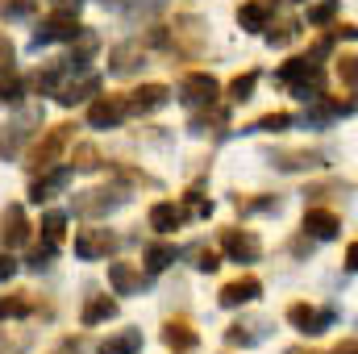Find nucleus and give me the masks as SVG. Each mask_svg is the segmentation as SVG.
Listing matches in <instances>:
<instances>
[{
	"label": "nucleus",
	"mask_w": 358,
	"mask_h": 354,
	"mask_svg": "<svg viewBox=\"0 0 358 354\" xmlns=\"http://www.w3.org/2000/svg\"><path fill=\"white\" fill-rule=\"evenodd\" d=\"M275 80L287 84L300 100H313V96L325 92V71H321V63H317L313 55H296V59H287V63L275 71Z\"/></svg>",
	"instance_id": "nucleus-1"
},
{
	"label": "nucleus",
	"mask_w": 358,
	"mask_h": 354,
	"mask_svg": "<svg viewBox=\"0 0 358 354\" xmlns=\"http://www.w3.org/2000/svg\"><path fill=\"white\" fill-rule=\"evenodd\" d=\"M71 121H59V125H50L42 138H34V146H29V155H25V167L38 176V171H46V167H55L59 159H63V150L71 146Z\"/></svg>",
	"instance_id": "nucleus-2"
},
{
	"label": "nucleus",
	"mask_w": 358,
	"mask_h": 354,
	"mask_svg": "<svg viewBox=\"0 0 358 354\" xmlns=\"http://www.w3.org/2000/svg\"><path fill=\"white\" fill-rule=\"evenodd\" d=\"M80 34H84V25H80V17H76V13H67V8H50V13L38 21V29H34V46L76 42Z\"/></svg>",
	"instance_id": "nucleus-3"
},
{
	"label": "nucleus",
	"mask_w": 358,
	"mask_h": 354,
	"mask_svg": "<svg viewBox=\"0 0 358 354\" xmlns=\"http://www.w3.org/2000/svg\"><path fill=\"white\" fill-rule=\"evenodd\" d=\"M179 100H183L187 108H208V104H217V100H221L217 76H213V71H187V76L179 80Z\"/></svg>",
	"instance_id": "nucleus-4"
},
{
	"label": "nucleus",
	"mask_w": 358,
	"mask_h": 354,
	"mask_svg": "<svg viewBox=\"0 0 358 354\" xmlns=\"http://www.w3.org/2000/svg\"><path fill=\"white\" fill-rule=\"evenodd\" d=\"M34 125H42V108H29V113H21V117H13L4 129H0V155L4 159H13V155H21V146L34 138Z\"/></svg>",
	"instance_id": "nucleus-5"
},
{
	"label": "nucleus",
	"mask_w": 358,
	"mask_h": 354,
	"mask_svg": "<svg viewBox=\"0 0 358 354\" xmlns=\"http://www.w3.org/2000/svg\"><path fill=\"white\" fill-rule=\"evenodd\" d=\"M221 255H229L234 263H259L263 259V242L250 229H221Z\"/></svg>",
	"instance_id": "nucleus-6"
},
{
	"label": "nucleus",
	"mask_w": 358,
	"mask_h": 354,
	"mask_svg": "<svg viewBox=\"0 0 358 354\" xmlns=\"http://www.w3.org/2000/svg\"><path fill=\"white\" fill-rule=\"evenodd\" d=\"M263 296V279L259 275H238V279H229L221 292H217V304L221 309H246V304H255Z\"/></svg>",
	"instance_id": "nucleus-7"
},
{
	"label": "nucleus",
	"mask_w": 358,
	"mask_h": 354,
	"mask_svg": "<svg viewBox=\"0 0 358 354\" xmlns=\"http://www.w3.org/2000/svg\"><path fill=\"white\" fill-rule=\"evenodd\" d=\"M125 196L121 192H108V187H88V192H76V200H71V208H76V217H108L117 204H121Z\"/></svg>",
	"instance_id": "nucleus-8"
},
{
	"label": "nucleus",
	"mask_w": 358,
	"mask_h": 354,
	"mask_svg": "<svg viewBox=\"0 0 358 354\" xmlns=\"http://www.w3.org/2000/svg\"><path fill=\"white\" fill-rule=\"evenodd\" d=\"M71 246H76V259L96 263V259H108L117 250V234H108V229H76Z\"/></svg>",
	"instance_id": "nucleus-9"
},
{
	"label": "nucleus",
	"mask_w": 358,
	"mask_h": 354,
	"mask_svg": "<svg viewBox=\"0 0 358 354\" xmlns=\"http://www.w3.org/2000/svg\"><path fill=\"white\" fill-rule=\"evenodd\" d=\"M287 321L300 334H325L338 321V313L334 309H317V304H287Z\"/></svg>",
	"instance_id": "nucleus-10"
},
{
	"label": "nucleus",
	"mask_w": 358,
	"mask_h": 354,
	"mask_svg": "<svg viewBox=\"0 0 358 354\" xmlns=\"http://www.w3.org/2000/svg\"><path fill=\"white\" fill-rule=\"evenodd\" d=\"M29 234H34V225H29L25 208H21V204H8V208L0 213V242H4V250L25 246V242H29Z\"/></svg>",
	"instance_id": "nucleus-11"
},
{
	"label": "nucleus",
	"mask_w": 358,
	"mask_h": 354,
	"mask_svg": "<svg viewBox=\"0 0 358 354\" xmlns=\"http://www.w3.org/2000/svg\"><path fill=\"white\" fill-rule=\"evenodd\" d=\"M125 121V96L108 92V96H96L88 108V125L92 129H117Z\"/></svg>",
	"instance_id": "nucleus-12"
},
{
	"label": "nucleus",
	"mask_w": 358,
	"mask_h": 354,
	"mask_svg": "<svg viewBox=\"0 0 358 354\" xmlns=\"http://www.w3.org/2000/svg\"><path fill=\"white\" fill-rule=\"evenodd\" d=\"M304 234L317 238V242H334L342 234V217L334 208H321V204H308L304 208Z\"/></svg>",
	"instance_id": "nucleus-13"
},
{
	"label": "nucleus",
	"mask_w": 358,
	"mask_h": 354,
	"mask_svg": "<svg viewBox=\"0 0 358 354\" xmlns=\"http://www.w3.org/2000/svg\"><path fill=\"white\" fill-rule=\"evenodd\" d=\"M67 183H71V167H46V171H38V179L29 183V200L34 204H46V200H55L59 192H67Z\"/></svg>",
	"instance_id": "nucleus-14"
},
{
	"label": "nucleus",
	"mask_w": 358,
	"mask_h": 354,
	"mask_svg": "<svg viewBox=\"0 0 358 354\" xmlns=\"http://www.w3.org/2000/svg\"><path fill=\"white\" fill-rule=\"evenodd\" d=\"M167 100H171V88H167V84H142V88L125 92V113H138V117H146V113L163 108Z\"/></svg>",
	"instance_id": "nucleus-15"
},
{
	"label": "nucleus",
	"mask_w": 358,
	"mask_h": 354,
	"mask_svg": "<svg viewBox=\"0 0 358 354\" xmlns=\"http://www.w3.org/2000/svg\"><path fill=\"white\" fill-rule=\"evenodd\" d=\"M108 283H113L117 296H138L146 288V275H142V267H134V263H108Z\"/></svg>",
	"instance_id": "nucleus-16"
},
{
	"label": "nucleus",
	"mask_w": 358,
	"mask_h": 354,
	"mask_svg": "<svg viewBox=\"0 0 358 354\" xmlns=\"http://www.w3.org/2000/svg\"><path fill=\"white\" fill-rule=\"evenodd\" d=\"M163 342H167V351H171V354H187V351H196L200 334L192 330V321H187V317H171V321L163 325Z\"/></svg>",
	"instance_id": "nucleus-17"
},
{
	"label": "nucleus",
	"mask_w": 358,
	"mask_h": 354,
	"mask_svg": "<svg viewBox=\"0 0 358 354\" xmlns=\"http://www.w3.org/2000/svg\"><path fill=\"white\" fill-rule=\"evenodd\" d=\"M263 338H267V321H263V317H246V321H234V325L225 330V342H229V346H242V351H246V346H259Z\"/></svg>",
	"instance_id": "nucleus-18"
},
{
	"label": "nucleus",
	"mask_w": 358,
	"mask_h": 354,
	"mask_svg": "<svg viewBox=\"0 0 358 354\" xmlns=\"http://www.w3.org/2000/svg\"><path fill=\"white\" fill-rule=\"evenodd\" d=\"M275 8H279L275 0H246V4H238V25L246 34H259L271 17H275Z\"/></svg>",
	"instance_id": "nucleus-19"
},
{
	"label": "nucleus",
	"mask_w": 358,
	"mask_h": 354,
	"mask_svg": "<svg viewBox=\"0 0 358 354\" xmlns=\"http://www.w3.org/2000/svg\"><path fill=\"white\" fill-rule=\"evenodd\" d=\"M146 221H150V229H155V234H171V229L183 225V208H179L176 200H159V204H150Z\"/></svg>",
	"instance_id": "nucleus-20"
},
{
	"label": "nucleus",
	"mask_w": 358,
	"mask_h": 354,
	"mask_svg": "<svg viewBox=\"0 0 358 354\" xmlns=\"http://www.w3.org/2000/svg\"><path fill=\"white\" fill-rule=\"evenodd\" d=\"M138 63H142V42H121V46L108 50V71L113 76H129V71H138Z\"/></svg>",
	"instance_id": "nucleus-21"
},
{
	"label": "nucleus",
	"mask_w": 358,
	"mask_h": 354,
	"mask_svg": "<svg viewBox=\"0 0 358 354\" xmlns=\"http://www.w3.org/2000/svg\"><path fill=\"white\" fill-rule=\"evenodd\" d=\"M321 163V150H271V167L279 171H308Z\"/></svg>",
	"instance_id": "nucleus-22"
},
{
	"label": "nucleus",
	"mask_w": 358,
	"mask_h": 354,
	"mask_svg": "<svg viewBox=\"0 0 358 354\" xmlns=\"http://www.w3.org/2000/svg\"><path fill=\"white\" fill-rule=\"evenodd\" d=\"M117 313H121V304H117L113 296H92L88 304H84V313H80V321L92 330V325H100V321H113Z\"/></svg>",
	"instance_id": "nucleus-23"
},
{
	"label": "nucleus",
	"mask_w": 358,
	"mask_h": 354,
	"mask_svg": "<svg viewBox=\"0 0 358 354\" xmlns=\"http://www.w3.org/2000/svg\"><path fill=\"white\" fill-rule=\"evenodd\" d=\"M142 351V330H117L100 342V354H138Z\"/></svg>",
	"instance_id": "nucleus-24"
},
{
	"label": "nucleus",
	"mask_w": 358,
	"mask_h": 354,
	"mask_svg": "<svg viewBox=\"0 0 358 354\" xmlns=\"http://www.w3.org/2000/svg\"><path fill=\"white\" fill-rule=\"evenodd\" d=\"M300 29H304V25H300L296 17H279V21L271 17L267 25H263V34H267L271 46H287V42H296V38H300Z\"/></svg>",
	"instance_id": "nucleus-25"
},
{
	"label": "nucleus",
	"mask_w": 358,
	"mask_h": 354,
	"mask_svg": "<svg viewBox=\"0 0 358 354\" xmlns=\"http://www.w3.org/2000/svg\"><path fill=\"white\" fill-rule=\"evenodd\" d=\"M42 246H50V250H59L63 246V238H67V213H42Z\"/></svg>",
	"instance_id": "nucleus-26"
},
{
	"label": "nucleus",
	"mask_w": 358,
	"mask_h": 354,
	"mask_svg": "<svg viewBox=\"0 0 358 354\" xmlns=\"http://www.w3.org/2000/svg\"><path fill=\"white\" fill-rule=\"evenodd\" d=\"M96 92H100V76H84L80 84H67V88H59L55 96H59L63 108H71V104H84L88 96H96Z\"/></svg>",
	"instance_id": "nucleus-27"
},
{
	"label": "nucleus",
	"mask_w": 358,
	"mask_h": 354,
	"mask_svg": "<svg viewBox=\"0 0 358 354\" xmlns=\"http://www.w3.org/2000/svg\"><path fill=\"white\" fill-rule=\"evenodd\" d=\"M225 134L229 129V113L225 108H217V104H208V113H196L192 117V134Z\"/></svg>",
	"instance_id": "nucleus-28"
},
{
	"label": "nucleus",
	"mask_w": 358,
	"mask_h": 354,
	"mask_svg": "<svg viewBox=\"0 0 358 354\" xmlns=\"http://www.w3.org/2000/svg\"><path fill=\"white\" fill-rule=\"evenodd\" d=\"M63 63H50V67H38L34 76H29V88L38 92V96H55L59 92V80H63Z\"/></svg>",
	"instance_id": "nucleus-29"
},
{
	"label": "nucleus",
	"mask_w": 358,
	"mask_h": 354,
	"mask_svg": "<svg viewBox=\"0 0 358 354\" xmlns=\"http://www.w3.org/2000/svg\"><path fill=\"white\" fill-rule=\"evenodd\" d=\"M176 259H179V250L171 246V242H155V246H146V271H150V275L167 271Z\"/></svg>",
	"instance_id": "nucleus-30"
},
{
	"label": "nucleus",
	"mask_w": 358,
	"mask_h": 354,
	"mask_svg": "<svg viewBox=\"0 0 358 354\" xmlns=\"http://www.w3.org/2000/svg\"><path fill=\"white\" fill-rule=\"evenodd\" d=\"M29 313H34L29 292H8V296H0V321H4V317H29Z\"/></svg>",
	"instance_id": "nucleus-31"
},
{
	"label": "nucleus",
	"mask_w": 358,
	"mask_h": 354,
	"mask_svg": "<svg viewBox=\"0 0 358 354\" xmlns=\"http://www.w3.org/2000/svg\"><path fill=\"white\" fill-rule=\"evenodd\" d=\"M179 208H183V217H187V213H192V217H208V213H213V200H204V187L192 183V187L183 192V204H179Z\"/></svg>",
	"instance_id": "nucleus-32"
},
{
	"label": "nucleus",
	"mask_w": 358,
	"mask_h": 354,
	"mask_svg": "<svg viewBox=\"0 0 358 354\" xmlns=\"http://www.w3.org/2000/svg\"><path fill=\"white\" fill-rule=\"evenodd\" d=\"M21 96H25V80L13 67L0 71V104H21Z\"/></svg>",
	"instance_id": "nucleus-33"
},
{
	"label": "nucleus",
	"mask_w": 358,
	"mask_h": 354,
	"mask_svg": "<svg viewBox=\"0 0 358 354\" xmlns=\"http://www.w3.org/2000/svg\"><path fill=\"white\" fill-rule=\"evenodd\" d=\"M255 84H259V71H242V76H234V80H229V100H234V104H246V100L255 96Z\"/></svg>",
	"instance_id": "nucleus-34"
},
{
	"label": "nucleus",
	"mask_w": 358,
	"mask_h": 354,
	"mask_svg": "<svg viewBox=\"0 0 358 354\" xmlns=\"http://www.w3.org/2000/svg\"><path fill=\"white\" fill-rule=\"evenodd\" d=\"M287 125H292V113H283V108H279V113H263V117L250 125V134H283Z\"/></svg>",
	"instance_id": "nucleus-35"
},
{
	"label": "nucleus",
	"mask_w": 358,
	"mask_h": 354,
	"mask_svg": "<svg viewBox=\"0 0 358 354\" xmlns=\"http://www.w3.org/2000/svg\"><path fill=\"white\" fill-rule=\"evenodd\" d=\"M242 213H279V196H234Z\"/></svg>",
	"instance_id": "nucleus-36"
},
{
	"label": "nucleus",
	"mask_w": 358,
	"mask_h": 354,
	"mask_svg": "<svg viewBox=\"0 0 358 354\" xmlns=\"http://www.w3.org/2000/svg\"><path fill=\"white\" fill-rule=\"evenodd\" d=\"M71 167H76V171H96V167H104V159H100V150H96L92 142H80V146H76Z\"/></svg>",
	"instance_id": "nucleus-37"
},
{
	"label": "nucleus",
	"mask_w": 358,
	"mask_h": 354,
	"mask_svg": "<svg viewBox=\"0 0 358 354\" xmlns=\"http://www.w3.org/2000/svg\"><path fill=\"white\" fill-rule=\"evenodd\" d=\"M192 259H196V271L213 275V271L221 267V250H213V246H196V250H192Z\"/></svg>",
	"instance_id": "nucleus-38"
},
{
	"label": "nucleus",
	"mask_w": 358,
	"mask_h": 354,
	"mask_svg": "<svg viewBox=\"0 0 358 354\" xmlns=\"http://www.w3.org/2000/svg\"><path fill=\"white\" fill-rule=\"evenodd\" d=\"M334 17H338V0H321L308 8V25H329Z\"/></svg>",
	"instance_id": "nucleus-39"
},
{
	"label": "nucleus",
	"mask_w": 358,
	"mask_h": 354,
	"mask_svg": "<svg viewBox=\"0 0 358 354\" xmlns=\"http://www.w3.org/2000/svg\"><path fill=\"white\" fill-rule=\"evenodd\" d=\"M358 59L346 50L342 59H338V76H342V84H346V92H355V84H358V67H355Z\"/></svg>",
	"instance_id": "nucleus-40"
},
{
	"label": "nucleus",
	"mask_w": 358,
	"mask_h": 354,
	"mask_svg": "<svg viewBox=\"0 0 358 354\" xmlns=\"http://www.w3.org/2000/svg\"><path fill=\"white\" fill-rule=\"evenodd\" d=\"M329 192H350V183H342V179H329V183H308V192H304V196H313V200H325Z\"/></svg>",
	"instance_id": "nucleus-41"
},
{
	"label": "nucleus",
	"mask_w": 358,
	"mask_h": 354,
	"mask_svg": "<svg viewBox=\"0 0 358 354\" xmlns=\"http://www.w3.org/2000/svg\"><path fill=\"white\" fill-rule=\"evenodd\" d=\"M13 59H17V46H13V38H8V34H0V71H8V67H13Z\"/></svg>",
	"instance_id": "nucleus-42"
},
{
	"label": "nucleus",
	"mask_w": 358,
	"mask_h": 354,
	"mask_svg": "<svg viewBox=\"0 0 358 354\" xmlns=\"http://www.w3.org/2000/svg\"><path fill=\"white\" fill-rule=\"evenodd\" d=\"M146 46H171V29H167V25H150Z\"/></svg>",
	"instance_id": "nucleus-43"
},
{
	"label": "nucleus",
	"mask_w": 358,
	"mask_h": 354,
	"mask_svg": "<svg viewBox=\"0 0 358 354\" xmlns=\"http://www.w3.org/2000/svg\"><path fill=\"white\" fill-rule=\"evenodd\" d=\"M34 4H38V0H8V4H4V17H29Z\"/></svg>",
	"instance_id": "nucleus-44"
},
{
	"label": "nucleus",
	"mask_w": 358,
	"mask_h": 354,
	"mask_svg": "<svg viewBox=\"0 0 358 354\" xmlns=\"http://www.w3.org/2000/svg\"><path fill=\"white\" fill-rule=\"evenodd\" d=\"M17 259H13V250H4V255H0V283H4V279H13V275H17Z\"/></svg>",
	"instance_id": "nucleus-45"
},
{
	"label": "nucleus",
	"mask_w": 358,
	"mask_h": 354,
	"mask_svg": "<svg viewBox=\"0 0 358 354\" xmlns=\"http://www.w3.org/2000/svg\"><path fill=\"white\" fill-rule=\"evenodd\" d=\"M334 354H358V342H355V334H346L342 342H338V351Z\"/></svg>",
	"instance_id": "nucleus-46"
},
{
	"label": "nucleus",
	"mask_w": 358,
	"mask_h": 354,
	"mask_svg": "<svg viewBox=\"0 0 358 354\" xmlns=\"http://www.w3.org/2000/svg\"><path fill=\"white\" fill-rule=\"evenodd\" d=\"M355 267H358V246L350 242V246H346V271H355Z\"/></svg>",
	"instance_id": "nucleus-47"
},
{
	"label": "nucleus",
	"mask_w": 358,
	"mask_h": 354,
	"mask_svg": "<svg viewBox=\"0 0 358 354\" xmlns=\"http://www.w3.org/2000/svg\"><path fill=\"white\" fill-rule=\"evenodd\" d=\"M80 4H84V0H55V8H67V13H76Z\"/></svg>",
	"instance_id": "nucleus-48"
},
{
	"label": "nucleus",
	"mask_w": 358,
	"mask_h": 354,
	"mask_svg": "<svg viewBox=\"0 0 358 354\" xmlns=\"http://www.w3.org/2000/svg\"><path fill=\"white\" fill-rule=\"evenodd\" d=\"M283 354H321V351H313V346H287Z\"/></svg>",
	"instance_id": "nucleus-49"
}]
</instances>
